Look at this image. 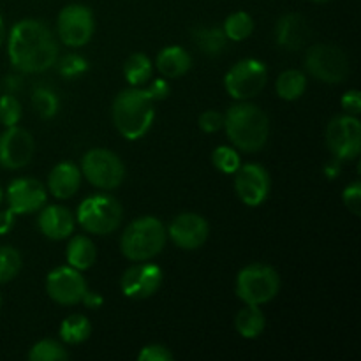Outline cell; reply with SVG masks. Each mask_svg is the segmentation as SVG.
Listing matches in <instances>:
<instances>
[{
    "instance_id": "52a82bcc",
    "label": "cell",
    "mask_w": 361,
    "mask_h": 361,
    "mask_svg": "<svg viewBox=\"0 0 361 361\" xmlns=\"http://www.w3.org/2000/svg\"><path fill=\"white\" fill-rule=\"evenodd\" d=\"M81 176L94 187L102 190H113L122 185L126 178V168L116 154L106 148H94L83 155Z\"/></svg>"
},
{
    "instance_id": "4fadbf2b",
    "label": "cell",
    "mask_w": 361,
    "mask_h": 361,
    "mask_svg": "<svg viewBox=\"0 0 361 361\" xmlns=\"http://www.w3.org/2000/svg\"><path fill=\"white\" fill-rule=\"evenodd\" d=\"M271 189V178L261 164H243L235 173V190L247 207H259L267 201Z\"/></svg>"
},
{
    "instance_id": "ffe728a7",
    "label": "cell",
    "mask_w": 361,
    "mask_h": 361,
    "mask_svg": "<svg viewBox=\"0 0 361 361\" xmlns=\"http://www.w3.org/2000/svg\"><path fill=\"white\" fill-rule=\"evenodd\" d=\"M81 185V169L74 162H59L48 176V189L59 200H69Z\"/></svg>"
},
{
    "instance_id": "bcb514c9",
    "label": "cell",
    "mask_w": 361,
    "mask_h": 361,
    "mask_svg": "<svg viewBox=\"0 0 361 361\" xmlns=\"http://www.w3.org/2000/svg\"><path fill=\"white\" fill-rule=\"evenodd\" d=\"M0 201H2V189H0Z\"/></svg>"
},
{
    "instance_id": "7a4b0ae2",
    "label": "cell",
    "mask_w": 361,
    "mask_h": 361,
    "mask_svg": "<svg viewBox=\"0 0 361 361\" xmlns=\"http://www.w3.org/2000/svg\"><path fill=\"white\" fill-rule=\"evenodd\" d=\"M224 129L233 147L254 154L267 145L270 120L259 106L242 101L228 109L224 115Z\"/></svg>"
},
{
    "instance_id": "d6a6232c",
    "label": "cell",
    "mask_w": 361,
    "mask_h": 361,
    "mask_svg": "<svg viewBox=\"0 0 361 361\" xmlns=\"http://www.w3.org/2000/svg\"><path fill=\"white\" fill-rule=\"evenodd\" d=\"M56 69H59L60 76L69 78V80H74V78L81 76V74L87 73L88 62L78 53H67L62 59H56Z\"/></svg>"
},
{
    "instance_id": "ab89813d",
    "label": "cell",
    "mask_w": 361,
    "mask_h": 361,
    "mask_svg": "<svg viewBox=\"0 0 361 361\" xmlns=\"http://www.w3.org/2000/svg\"><path fill=\"white\" fill-rule=\"evenodd\" d=\"M14 217H16V214L11 212L9 208L0 212V235H7V233L14 228V222H16L14 221Z\"/></svg>"
},
{
    "instance_id": "5b68a950",
    "label": "cell",
    "mask_w": 361,
    "mask_h": 361,
    "mask_svg": "<svg viewBox=\"0 0 361 361\" xmlns=\"http://www.w3.org/2000/svg\"><path fill=\"white\" fill-rule=\"evenodd\" d=\"M281 291L279 271L270 264L252 263L236 277V296L245 305H264Z\"/></svg>"
},
{
    "instance_id": "f6af8a7d",
    "label": "cell",
    "mask_w": 361,
    "mask_h": 361,
    "mask_svg": "<svg viewBox=\"0 0 361 361\" xmlns=\"http://www.w3.org/2000/svg\"><path fill=\"white\" fill-rule=\"evenodd\" d=\"M314 2H326V0H314Z\"/></svg>"
},
{
    "instance_id": "d6986e66",
    "label": "cell",
    "mask_w": 361,
    "mask_h": 361,
    "mask_svg": "<svg viewBox=\"0 0 361 361\" xmlns=\"http://www.w3.org/2000/svg\"><path fill=\"white\" fill-rule=\"evenodd\" d=\"M37 224L46 238L59 242V240H66L73 235L76 219L67 208L60 207V204H51V207L41 208Z\"/></svg>"
},
{
    "instance_id": "7c38bea8",
    "label": "cell",
    "mask_w": 361,
    "mask_h": 361,
    "mask_svg": "<svg viewBox=\"0 0 361 361\" xmlns=\"http://www.w3.org/2000/svg\"><path fill=\"white\" fill-rule=\"evenodd\" d=\"M46 291L59 305H76L83 300L88 286L80 270L73 267H59L46 277Z\"/></svg>"
},
{
    "instance_id": "8fae6325",
    "label": "cell",
    "mask_w": 361,
    "mask_h": 361,
    "mask_svg": "<svg viewBox=\"0 0 361 361\" xmlns=\"http://www.w3.org/2000/svg\"><path fill=\"white\" fill-rule=\"evenodd\" d=\"M60 41L69 48H81L90 42L95 32V20L92 11L81 4L66 6L59 14L56 21Z\"/></svg>"
},
{
    "instance_id": "8992f818",
    "label": "cell",
    "mask_w": 361,
    "mask_h": 361,
    "mask_svg": "<svg viewBox=\"0 0 361 361\" xmlns=\"http://www.w3.org/2000/svg\"><path fill=\"white\" fill-rule=\"evenodd\" d=\"M123 217L122 204L109 194H94L81 201L76 221L90 235L104 236L115 231Z\"/></svg>"
},
{
    "instance_id": "f1b7e54d",
    "label": "cell",
    "mask_w": 361,
    "mask_h": 361,
    "mask_svg": "<svg viewBox=\"0 0 361 361\" xmlns=\"http://www.w3.org/2000/svg\"><path fill=\"white\" fill-rule=\"evenodd\" d=\"M32 108L41 118L49 120L59 113L60 101L51 88L37 87L32 94Z\"/></svg>"
},
{
    "instance_id": "4316f807",
    "label": "cell",
    "mask_w": 361,
    "mask_h": 361,
    "mask_svg": "<svg viewBox=\"0 0 361 361\" xmlns=\"http://www.w3.org/2000/svg\"><path fill=\"white\" fill-rule=\"evenodd\" d=\"M123 76L130 87H141L152 76V60L145 53H133L123 63Z\"/></svg>"
},
{
    "instance_id": "ee69618b",
    "label": "cell",
    "mask_w": 361,
    "mask_h": 361,
    "mask_svg": "<svg viewBox=\"0 0 361 361\" xmlns=\"http://www.w3.org/2000/svg\"><path fill=\"white\" fill-rule=\"evenodd\" d=\"M4 35H6V30H4V21L2 18H0V44H2L4 41Z\"/></svg>"
},
{
    "instance_id": "277c9868",
    "label": "cell",
    "mask_w": 361,
    "mask_h": 361,
    "mask_svg": "<svg viewBox=\"0 0 361 361\" xmlns=\"http://www.w3.org/2000/svg\"><path fill=\"white\" fill-rule=\"evenodd\" d=\"M168 240V231L157 217L145 215L130 222L120 240V250L127 259L140 261L154 259L162 252Z\"/></svg>"
},
{
    "instance_id": "e0dca14e",
    "label": "cell",
    "mask_w": 361,
    "mask_h": 361,
    "mask_svg": "<svg viewBox=\"0 0 361 361\" xmlns=\"http://www.w3.org/2000/svg\"><path fill=\"white\" fill-rule=\"evenodd\" d=\"M48 190L35 178H16L7 187V204L16 215L39 212L46 204Z\"/></svg>"
},
{
    "instance_id": "b9f144b4",
    "label": "cell",
    "mask_w": 361,
    "mask_h": 361,
    "mask_svg": "<svg viewBox=\"0 0 361 361\" xmlns=\"http://www.w3.org/2000/svg\"><path fill=\"white\" fill-rule=\"evenodd\" d=\"M23 87V80L20 76H6L4 78V90L6 94H14Z\"/></svg>"
},
{
    "instance_id": "cb8c5ba5",
    "label": "cell",
    "mask_w": 361,
    "mask_h": 361,
    "mask_svg": "<svg viewBox=\"0 0 361 361\" xmlns=\"http://www.w3.org/2000/svg\"><path fill=\"white\" fill-rule=\"evenodd\" d=\"M192 39L200 51L207 56H219L228 46V37L222 28H196Z\"/></svg>"
},
{
    "instance_id": "2e32d148",
    "label": "cell",
    "mask_w": 361,
    "mask_h": 361,
    "mask_svg": "<svg viewBox=\"0 0 361 361\" xmlns=\"http://www.w3.org/2000/svg\"><path fill=\"white\" fill-rule=\"evenodd\" d=\"M168 236L182 250H197L207 243L210 226L207 219L197 214H180L166 229Z\"/></svg>"
},
{
    "instance_id": "74e56055",
    "label": "cell",
    "mask_w": 361,
    "mask_h": 361,
    "mask_svg": "<svg viewBox=\"0 0 361 361\" xmlns=\"http://www.w3.org/2000/svg\"><path fill=\"white\" fill-rule=\"evenodd\" d=\"M341 102H342V108H344V111L348 113V115L358 116L361 113V95L356 88L355 90L345 92Z\"/></svg>"
},
{
    "instance_id": "7dc6e473",
    "label": "cell",
    "mask_w": 361,
    "mask_h": 361,
    "mask_svg": "<svg viewBox=\"0 0 361 361\" xmlns=\"http://www.w3.org/2000/svg\"><path fill=\"white\" fill-rule=\"evenodd\" d=\"M0 305H2V296H0Z\"/></svg>"
},
{
    "instance_id": "f35d334b",
    "label": "cell",
    "mask_w": 361,
    "mask_h": 361,
    "mask_svg": "<svg viewBox=\"0 0 361 361\" xmlns=\"http://www.w3.org/2000/svg\"><path fill=\"white\" fill-rule=\"evenodd\" d=\"M148 94H150V97L154 99L155 102L159 101H164L166 97L169 95V92H171V87H169L168 80H164V78H159V80H154L150 83V87L147 88Z\"/></svg>"
},
{
    "instance_id": "d590c367",
    "label": "cell",
    "mask_w": 361,
    "mask_h": 361,
    "mask_svg": "<svg viewBox=\"0 0 361 361\" xmlns=\"http://www.w3.org/2000/svg\"><path fill=\"white\" fill-rule=\"evenodd\" d=\"M140 361H171L173 353L162 344H150L145 345L137 355Z\"/></svg>"
},
{
    "instance_id": "836d02e7",
    "label": "cell",
    "mask_w": 361,
    "mask_h": 361,
    "mask_svg": "<svg viewBox=\"0 0 361 361\" xmlns=\"http://www.w3.org/2000/svg\"><path fill=\"white\" fill-rule=\"evenodd\" d=\"M21 118V102L14 94L0 95V123L4 127L18 126Z\"/></svg>"
},
{
    "instance_id": "f546056e",
    "label": "cell",
    "mask_w": 361,
    "mask_h": 361,
    "mask_svg": "<svg viewBox=\"0 0 361 361\" xmlns=\"http://www.w3.org/2000/svg\"><path fill=\"white\" fill-rule=\"evenodd\" d=\"M69 358V353L60 342L44 338V341L35 342L28 351L30 361H63Z\"/></svg>"
},
{
    "instance_id": "44dd1931",
    "label": "cell",
    "mask_w": 361,
    "mask_h": 361,
    "mask_svg": "<svg viewBox=\"0 0 361 361\" xmlns=\"http://www.w3.org/2000/svg\"><path fill=\"white\" fill-rule=\"evenodd\" d=\"M155 66L162 76L173 80V78H180L189 73L192 59H190L189 51L182 46H168V48L159 51Z\"/></svg>"
},
{
    "instance_id": "9a60e30c",
    "label": "cell",
    "mask_w": 361,
    "mask_h": 361,
    "mask_svg": "<svg viewBox=\"0 0 361 361\" xmlns=\"http://www.w3.org/2000/svg\"><path fill=\"white\" fill-rule=\"evenodd\" d=\"M162 281H164V274H162L161 267L140 261L123 271L120 286L127 298L147 300L159 291Z\"/></svg>"
},
{
    "instance_id": "6da1fadb",
    "label": "cell",
    "mask_w": 361,
    "mask_h": 361,
    "mask_svg": "<svg viewBox=\"0 0 361 361\" xmlns=\"http://www.w3.org/2000/svg\"><path fill=\"white\" fill-rule=\"evenodd\" d=\"M7 53L14 69L23 74H39L55 66L59 44L46 23L21 20L11 28Z\"/></svg>"
},
{
    "instance_id": "3957f363",
    "label": "cell",
    "mask_w": 361,
    "mask_h": 361,
    "mask_svg": "<svg viewBox=\"0 0 361 361\" xmlns=\"http://www.w3.org/2000/svg\"><path fill=\"white\" fill-rule=\"evenodd\" d=\"M113 122L126 140H141L150 130L155 118V101L148 90L130 87L122 90L113 102Z\"/></svg>"
},
{
    "instance_id": "5bb4252c",
    "label": "cell",
    "mask_w": 361,
    "mask_h": 361,
    "mask_svg": "<svg viewBox=\"0 0 361 361\" xmlns=\"http://www.w3.org/2000/svg\"><path fill=\"white\" fill-rule=\"evenodd\" d=\"M35 141L27 129L13 126L0 134V166L4 169H21L32 161Z\"/></svg>"
},
{
    "instance_id": "7bdbcfd3",
    "label": "cell",
    "mask_w": 361,
    "mask_h": 361,
    "mask_svg": "<svg viewBox=\"0 0 361 361\" xmlns=\"http://www.w3.org/2000/svg\"><path fill=\"white\" fill-rule=\"evenodd\" d=\"M338 162H341V161L330 162V164H328L326 168H324V171H326L328 178H335V176H337L338 173H341V164H338Z\"/></svg>"
},
{
    "instance_id": "83f0119b",
    "label": "cell",
    "mask_w": 361,
    "mask_h": 361,
    "mask_svg": "<svg viewBox=\"0 0 361 361\" xmlns=\"http://www.w3.org/2000/svg\"><path fill=\"white\" fill-rule=\"evenodd\" d=\"M222 30H224L228 41H245L254 32V20L245 11H236V13L229 14L228 20L224 21Z\"/></svg>"
},
{
    "instance_id": "30bf717a",
    "label": "cell",
    "mask_w": 361,
    "mask_h": 361,
    "mask_svg": "<svg viewBox=\"0 0 361 361\" xmlns=\"http://www.w3.org/2000/svg\"><path fill=\"white\" fill-rule=\"evenodd\" d=\"M326 145L337 161H353L361 150V122L355 115H338L326 127Z\"/></svg>"
},
{
    "instance_id": "9c48e42d",
    "label": "cell",
    "mask_w": 361,
    "mask_h": 361,
    "mask_svg": "<svg viewBox=\"0 0 361 361\" xmlns=\"http://www.w3.org/2000/svg\"><path fill=\"white\" fill-rule=\"evenodd\" d=\"M267 66L257 59H245L226 73L224 87L233 99L249 101L267 87Z\"/></svg>"
},
{
    "instance_id": "8d00e7d4",
    "label": "cell",
    "mask_w": 361,
    "mask_h": 361,
    "mask_svg": "<svg viewBox=\"0 0 361 361\" xmlns=\"http://www.w3.org/2000/svg\"><path fill=\"white\" fill-rule=\"evenodd\" d=\"M342 201H344L345 208H348L351 214L360 215L361 214V183L355 182L351 185H348L342 192Z\"/></svg>"
},
{
    "instance_id": "7402d4cb",
    "label": "cell",
    "mask_w": 361,
    "mask_h": 361,
    "mask_svg": "<svg viewBox=\"0 0 361 361\" xmlns=\"http://www.w3.org/2000/svg\"><path fill=\"white\" fill-rule=\"evenodd\" d=\"M66 257L69 267L85 271L94 267L95 259H97V250H95L94 242L88 236L78 235L67 245Z\"/></svg>"
},
{
    "instance_id": "484cf974",
    "label": "cell",
    "mask_w": 361,
    "mask_h": 361,
    "mask_svg": "<svg viewBox=\"0 0 361 361\" xmlns=\"http://www.w3.org/2000/svg\"><path fill=\"white\" fill-rule=\"evenodd\" d=\"M275 88H277V95L281 99H284V101H296V99H300L305 94L307 78L302 71H284V73L277 78Z\"/></svg>"
},
{
    "instance_id": "60d3db41",
    "label": "cell",
    "mask_w": 361,
    "mask_h": 361,
    "mask_svg": "<svg viewBox=\"0 0 361 361\" xmlns=\"http://www.w3.org/2000/svg\"><path fill=\"white\" fill-rule=\"evenodd\" d=\"M81 303H83L85 307H88V309H99V307L102 305V296L95 291H87L83 300H81Z\"/></svg>"
},
{
    "instance_id": "603a6c76",
    "label": "cell",
    "mask_w": 361,
    "mask_h": 361,
    "mask_svg": "<svg viewBox=\"0 0 361 361\" xmlns=\"http://www.w3.org/2000/svg\"><path fill=\"white\" fill-rule=\"evenodd\" d=\"M267 319L259 305H245L235 317V328L243 338H257L264 331Z\"/></svg>"
},
{
    "instance_id": "ac0fdd59",
    "label": "cell",
    "mask_w": 361,
    "mask_h": 361,
    "mask_svg": "<svg viewBox=\"0 0 361 361\" xmlns=\"http://www.w3.org/2000/svg\"><path fill=\"white\" fill-rule=\"evenodd\" d=\"M309 39L310 27L300 14H284L275 25V41L286 51H298L309 42Z\"/></svg>"
},
{
    "instance_id": "4dcf8cb0",
    "label": "cell",
    "mask_w": 361,
    "mask_h": 361,
    "mask_svg": "<svg viewBox=\"0 0 361 361\" xmlns=\"http://www.w3.org/2000/svg\"><path fill=\"white\" fill-rule=\"evenodd\" d=\"M21 267H23L21 254L14 247H0V284L16 279Z\"/></svg>"
},
{
    "instance_id": "e575fe53",
    "label": "cell",
    "mask_w": 361,
    "mask_h": 361,
    "mask_svg": "<svg viewBox=\"0 0 361 361\" xmlns=\"http://www.w3.org/2000/svg\"><path fill=\"white\" fill-rule=\"evenodd\" d=\"M197 123H200V129L203 130V133L214 134L224 127V115L215 111V109H208V111L201 113Z\"/></svg>"
},
{
    "instance_id": "1f68e13d",
    "label": "cell",
    "mask_w": 361,
    "mask_h": 361,
    "mask_svg": "<svg viewBox=\"0 0 361 361\" xmlns=\"http://www.w3.org/2000/svg\"><path fill=\"white\" fill-rule=\"evenodd\" d=\"M212 162L215 168L226 175H235L236 169L242 166L240 154L231 147H217L212 154Z\"/></svg>"
},
{
    "instance_id": "d4e9b609",
    "label": "cell",
    "mask_w": 361,
    "mask_h": 361,
    "mask_svg": "<svg viewBox=\"0 0 361 361\" xmlns=\"http://www.w3.org/2000/svg\"><path fill=\"white\" fill-rule=\"evenodd\" d=\"M59 334L62 342H66V344H83L90 337L92 323L88 321V317L81 316V314H73V316L62 321Z\"/></svg>"
},
{
    "instance_id": "ba28073f",
    "label": "cell",
    "mask_w": 361,
    "mask_h": 361,
    "mask_svg": "<svg viewBox=\"0 0 361 361\" xmlns=\"http://www.w3.org/2000/svg\"><path fill=\"white\" fill-rule=\"evenodd\" d=\"M305 69L323 83L338 85L349 76V59L338 46L316 44L307 51Z\"/></svg>"
}]
</instances>
